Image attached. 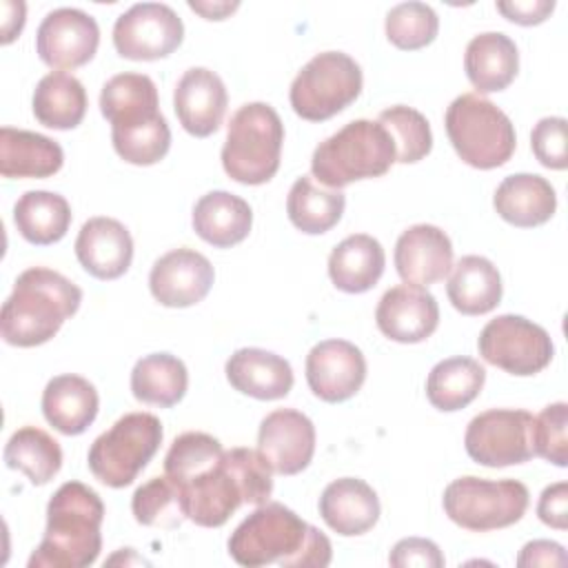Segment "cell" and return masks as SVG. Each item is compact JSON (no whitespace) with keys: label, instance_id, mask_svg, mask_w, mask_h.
Here are the masks:
<instances>
[{"label":"cell","instance_id":"cell-1","mask_svg":"<svg viewBox=\"0 0 568 568\" xmlns=\"http://www.w3.org/2000/svg\"><path fill=\"white\" fill-rule=\"evenodd\" d=\"M229 555L235 564L260 568H324L331 564V539L306 524L297 513L277 501L257 506L229 537Z\"/></svg>","mask_w":568,"mask_h":568},{"label":"cell","instance_id":"cell-2","mask_svg":"<svg viewBox=\"0 0 568 568\" xmlns=\"http://www.w3.org/2000/svg\"><path fill=\"white\" fill-rule=\"evenodd\" d=\"M175 486L186 519L204 528H220L242 504L262 506L268 501L273 468L260 450L237 446L224 450L215 466Z\"/></svg>","mask_w":568,"mask_h":568},{"label":"cell","instance_id":"cell-3","mask_svg":"<svg viewBox=\"0 0 568 568\" xmlns=\"http://www.w3.org/2000/svg\"><path fill=\"white\" fill-rule=\"evenodd\" d=\"M104 504L82 481H64L47 504V528L29 568H84L102 550Z\"/></svg>","mask_w":568,"mask_h":568},{"label":"cell","instance_id":"cell-4","mask_svg":"<svg viewBox=\"0 0 568 568\" xmlns=\"http://www.w3.org/2000/svg\"><path fill=\"white\" fill-rule=\"evenodd\" d=\"M82 302V291L47 266L22 271L2 304L0 331L11 346L31 348L49 342Z\"/></svg>","mask_w":568,"mask_h":568},{"label":"cell","instance_id":"cell-5","mask_svg":"<svg viewBox=\"0 0 568 568\" xmlns=\"http://www.w3.org/2000/svg\"><path fill=\"white\" fill-rule=\"evenodd\" d=\"M395 162V144L375 120H353L320 142L311 158V171L320 184L342 189L355 180L379 178Z\"/></svg>","mask_w":568,"mask_h":568},{"label":"cell","instance_id":"cell-6","mask_svg":"<svg viewBox=\"0 0 568 568\" xmlns=\"http://www.w3.org/2000/svg\"><path fill=\"white\" fill-rule=\"evenodd\" d=\"M284 144V124L266 102L242 104L229 122L222 146V166L240 184H264L277 169Z\"/></svg>","mask_w":568,"mask_h":568},{"label":"cell","instance_id":"cell-7","mask_svg":"<svg viewBox=\"0 0 568 568\" xmlns=\"http://www.w3.org/2000/svg\"><path fill=\"white\" fill-rule=\"evenodd\" d=\"M444 124L455 153L473 169H497L515 153L510 118L479 93L457 95L446 109Z\"/></svg>","mask_w":568,"mask_h":568},{"label":"cell","instance_id":"cell-8","mask_svg":"<svg viewBox=\"0 0 568 568\" xmlns=\"http://www.w3.org/2000/svg\"><path fill=\"white\" fill-rule=\"evenodd\" d=\"M164 430L151 413H126L89 448L87 464L98 481L124 488L135 481L162 444Z\"/></svg>","mask_w":568,"mask_h":568},{"label":"cell","instance_id":"cell-9","mask_svg":"<svg viewBox=\"0 0 568 568\" xmlns=\"http://www.w3.org/2000/svg\"><path fill=\"white\" fill-rule=\"evenodd\" d=\"M528 488L517 479H484L475 475L453 479L442 497L444 513L457 526L488 532L517 524L528 510Z\"/></svg>","mask_w":568,"mask_h":568},{"label":"cell","instance_id":"cell-10","mask_svg":"<svg viewBox=\"0 0 568 568\" xmlns=\"http://www.w3.org/2000/svg\"><path fill=\"white\" fill-rule=\"evenodd\" d=\"M362 69L344 51H324L313 55L291 82L288 100L293 111L308 122H324L362 91Z\"/></svg>","mask_w":568,"mask_h":568},{"label":"cell","instance_id":"cell-11","mask_svg":"<svg viewBox=\"0 0 568 568\" xmlns=\"http://www.w3.org/2000/svg\"><path fill=\"white\" fill-rule=\"evenodd\" d=\"M477 348L488 364L517 377L544 371L555 355L548 331L513 313L490 320L479 333Z\"/></svg>","mask_w":568,"mask_h":568},{"label":"cell","instance_id":"cell-12","mask_svg":"<svg viewBox=\"0 0 568 568\" xmlns=\"http://www.w3.org/2000/svg\"><path fill=\"white\" fill-rule=\"evenodd\" d=\"M532 415L521 408H490L468 422L464 446L473 462L488 468L524 464L532 453Z\"/></svg>","mask_w":568,"mask_h":568},{"label":"cell","instance_id":"cell-13","mask_svg":"<svg viewBox=\"0 0 568 568\" xmlns=\"http://www.w3.org/2000/svg\"><path fill=\"white\" fill-rule=\"evenodd\" d=\"M184 38L182 18L164 2H138L118 16L113 47L126 60H160Z\"/></svg>","mask_w":568,"mask_h":568},{"label":"cell","instance_id":"cell-14","mask_svg":"<svg viewBox=\"0 0 568 568\" xmlns=\"http://www.w3.org/2000/svg\"><path fill=\"white\" fill-rule=\"evenodd\" d=\"M100 44V27L82 9L60 7L49 11L36 33V51L51 69H78L87 64Z\"/></svg>","mask_w":568,"mask_h":568},{"label":"cell","instance_id":"cell-15","mask_svg":"<svg viewBox=\"0 0 568 568\" xmlns=\"http://www.w3.org/2000/svg\"><path fill=\"white\" fill-rule=\"evenodd\" d=\"M215 280V271L202 253L189 246L173 248L158 257L149 273V288L155 302L169 308H186L202 302Z\"/></svg>","mask_w":568,"mask_h":568},{"label":"cell","instance_id":"cell-16","mask_svg":"<svg viewBox=\"0 0 568 568\" xmlns=\"http://www.w3.org/2000/svg\"><path fill=\"white\" fill-rule=\"evenodd\" d=\"M366 379L364 353L346 339H324L306 355V382L328 404L351 399Z\"/></svg>","mask_w":568,"mask_h":568},{"label":"cell","instance_id":"cell-17","mask_svg":"<svg viewBox=\"0 0 568 568\" xmlns=\"http://www.w3.org/2000/svg\"><path fill=\"white\" fill-rule=\"evenodd\" d=\"M257 450L277 475L302 473L315 453V426L295 408L268 413L257 430Z\"/></svg>","mask_w":568,"mask_h":568},{"label":"cell","instance_id":"cell-18","mask_svg":"<svg viewBox=\"0 0 568 568\" xmlns=\"http://www.w3.org/2000/svg\"><path fill=\"white\" fill-rule=\"evenodd\" d=\"M375 322L382 335L399 344H417L428 339L439 324V306L435 295L424 286L399 284L388 288L375 308Z\"/></svg>","mask_w":568,"mask_h":568},{"label":"cell","instance_id":"cell-19","mask_svg":"<svg viewBox=\"0 0 568 568\" xmlns=\"http://www.w3.org/2000/svg\"><path fill=\"white\" fill-rule=\"evenodd\" d=\"M229 93L222 78L206 69L193 67L182 73L173 91V109L186 133L209 138L224 120Z\"/></svg>","mask_w":568,"mask_h":568},{"label":"cell","instance_id":"cell-20","mask_svg":"<svg viewBox=\"0 0 568 568\" xmlns=\"http://www.w3.org/2000/svg\"><path fill=\"white\" fill-rule=\"evenodd\" d=\"M395 268L404 284L442 282L453 268L450 237L435 224L408 226L395 244Z\"/></svg>","mask_w":568,"mask_h":568},{"label":"cell","instance_id":"cell-21","mask_svg":"<svg viewBox=\"0 0 568 568\" xmlns=\"http://www.w3.org/2000/svg\"><path fill=\"white\" fill-rule=\"evenodd\" d=\"M75 257L98 280H118L133 260V240L126 226L113 217H91L75 237Z\"/></svg>","mask_w":568,"mask_h":568},{"label":"cell","instance_id":"cell-22","mask_svg":"<svg viewBox=\"0 0 568 568\" xmlns=\"http://www.w3.org/2000/svg\"><path fill=\"white\" fill-rule=\"evenodd\" d=\"M317 508L326 526L342 537L364 535L377 524L382 510L377 493L359 477L331 481L322 490Z\"/></svg>","mask_w":568,"mask_h":568},{"label":"cell","instance_id":"cell-23","mask_svg":"<svg viewBox=\"0 0 568 568\" xmlns=\"http://www.w3.org/2000/svg\"><path fill=\"white\" fill-rule=\"evenodd\" d=\"M224 373L235 390L262 402L282 399L293 388L291 364L282 355L264 348H237L226 359Z\"/></svg>","mask_w":568,"mask_h":568},{"label":"cell","instance_id":"cell-24","mask_svg":"<svg viewBox=\"0 0 568 568\" xmlns=\"http://www.w3.org/2000/svg\"><path fill=\"white\" fill-rule=\"evenodd\" d=\"M493 206L501 220L519 229L546 224L557 209L552 184L537 173H515L499 182Z\"/></svg>","mask_w":568,"mask_h":568},{"label":"cell","instance_id":"cell-25","mask_svg":"<svg viewBox=\"0 0 568 568\" xmlns=\"http://www.w3.org/2000/svg\"><path fill=\"white\" fill-rule=\"evenodd\" d=\"M100 111L111 122V131L144 126L158 120L155 82L144 73H118L100 91Z\"/></svg>","mask_w":568,"mask_h":568},{"label":"cell","instance_id":"cell-26","mask_svg":"<svg viewBox=\"0 0 568 568\" xmlns=\"http://www.w3.org/2000/svg\"><path fill=\"white\" fill-rule=\"evenodd\" d=\"M98 408L100 397L95 386L73 373L49 379L42 390L44 419L62 435L84 433L93 424Z\"/></svg>","mask_w":568,"mask_h":568},{"label":"cell","instance_id":"cell-27","mask_svg":"<svg viewBox=\"0 0 568 568\" xmlns=\"http://www.w3.org/2000/svg\"><path fill=\"white\" fill-rule=\"evenodd\" d=\"M193 231L215 248H229L248 237L253 211L246 200L229 191L202 195L191 215Z\"/></svg>","mask_w":568,"mask_h":568},{"label":"cell","instance_id":"cell-28","mask_svg":"<svg viewBox=\"0 0 568 568\" xmlns=\"http://www.w3.org/2000/svg\"><path fill=\"white\" fill-rule=\"evenodd\" d=\"M464 69L477 93L504 91L519 71L517 44L501 31H486L466 44Z\"/></svg>","mask_w":568,"mask_h":568},{"label":"cell","instance_id":"cell-29","mask_svg":"<svg viewBox=\"0 0 568 568\" xmlns=\"http://www.w3.org/2000/svg\"><path fill=\"white\" fill-rule=\"evenodd\" d=\"M62 164L64 153L55 140L24 129H0L2 178H51Z\"/></svg>","mask_w":568,"mask_h":568},{"label":"cell","instance_id":"cell-30","mask_svg":"<svg viewBox=\"0 0 568 568\" xmlns=\"http://www.w3.org/2000/svg\"><path fill=\"white\" fill-rule=\"evenodd\" d=\"M386 266L382 244L366 233L344 237L328 255V277L344 293L371 291Z\"/></svg>","mask_w":568,"mask_h":568},{"label":"cell","instance_id":"cell-31","mask_svg":"<svg viewBox=\"0 0 568 568\" xmlns=\"http://www.w3.org/2000/svg\"><path fill=\"white\" fill-rule=\"evenodd\" d=\"M501 275L484 255H464L446 284L448 300L462 315L490 313L501 302Z\"/></svg>","mask_w":568,"mask_h":568},{"label":"cell","instance_id":"cell-32","mask_svg":"<svg viewBox=\"0 0 568 568\" xmlns=\"http://www.w3.org/2000/svg\"><path fill=\"white\" fill-rule=\"evenodd\" d=\"M13 224L31 244H55L71 226V206L60 193L27 191L13 206Z\"/></svg>","mask_w":568,"mask_h":568},{"label":"cell","instance_id":"cell-33","mask_svg":"<svg viewBox=\"0 0 568 568\" xmlns=\"http://www.w3.org/2000/svg\"><path fill=\"white\" fill-rule=\"evenodd\" d=\"M31 106L40 124L55 131L75 129L87 113V91L71 73L51 71L38 82Z\"/></svg>","mask_w":568,"mask_h":568},{"label":"cell","instance_id":"cell-34","mask_svg":"<svg viewBox=\"0 0 568 568\" xmlns=\"http://www.w3.org/2000/svg\"><path fill=\"white\" fill-rule=\"evenodd\" d=\"M186 386V366L171 353L144 355L131 371V393L142 404L171 408L184 397Z\"/></svg>","mask_w":568,"mask_h":568},{"label":"cell","instance_id":"cell-35","mask_svg":"<svg viewBox=\"0 0 568 568\" xmlns=\"http://www.w3.org/2000/svg\"><path fill=\"white\" fill-rule=\"evenodd\" d=\"M486 371L473 357H448L437 362L426 379L428 402L444 413L466 408L484 388Z\"/></svg>","mask_w":568,"mask_h":568},{"label":"cell","instance_id":"cell-36","mask_svg":"<svg viewBox=\"0 0 568 568\" xmlns=\"http://www.w3.org/2000/svg\"><path fill=\"white\" fill-rule=\"evenodd\" d=\"M344 206L346 197L339 189H322L308 175L297 178L286 197L291 224L306 235H322L331 231L342 220Z\"/></svg>","mask_w":568,"mask_h":568},{"label":"cell","instance_id":"cell-37","mask_svg":"<svg viewBox=\"0 0 568 568\" xmlns=\"http://www.w3.org/2000/svg\"><path fill=\"white\" fill-rule=\"evenodd\" d=\"M4 464L11 470H20L33 486L49 484L62 468L60 444L38 426L18 428L4 444Z\"/></svg>","mask_w":568,"mask_h":568},{"label":"cell","instance_id":"cell-38","mask_svg":"<svg viewBox=\"0 0 568 568\" xmlns=\"http://www.w3.org/2000/svg\"><path fill=\"white\" fill-rule=\"evenodd\" d=\"M377 122L388 131L395 144V162L413 164L424 160L433 149V133L428 120L413 106L395 104L384 109Z\"/></svg>","mask_w":568,"mask_h":568},{"label":"cell","instance_id":"cell-39","mask_svg":"<svg viewBox=\"0 0 568 568\" xmlns=\"http://www.w3.org/2000/svg\"><path fill=\"white\" fill-rule=\"evenodd\" d=\"M224 455L220 439L209 433L189 430L173 439L164 457V475L175 484H182L202 470L215 466Z\"/></svg>","mask_w":568,"mask_h":568},{"label":"cell","instance_id":"cell-40","mask_svg":"<svg viewBox=\"0 0 568 568\" xmlns=\"http://www.w3.org/2000/svg\"><path fill=\"white\" fill-rule=\"evenodd\" d=\"M131 510L138 524L151 528H178L186 517L180 504L178 486L166 477H151L146 484L135 488Z\"/></svg>","mask_w":568,"mask_h":568},{"label":"cell","instance_id":"cell-41","mask_svg":"<svg viewBox=\"0 0 568 568\" xmlns=\"http://www.w3.org/2000/svg\"><path fill=\"white\" fill-rule=\"evenodd\" d=\"M439 18L426 2H399L386 13V38L404 51H415L437 38Z\"/></svg>","mask_w":568,"mask_h":568},{"label":"cell","instance_id":"cell-42","mask_svg":"<svg viewBox=\"0 0 568 568\" xmlns=\"http://www.w3.org/2000/svg\"><path fill=\"white\" fill-rule=\"evenodd\" d=\"M111 140H113L115 153L124 162L135 166H151L169 153L171 129L166 124V118L160 115L158 120L144 126L111 131Z\"/></svg>","mask_w":568,"mask_h":568},{"label":"cell","instance_id":"cell-43","mask_svg":"<svg viewBox=\"0 0 568 568\" xmlns=\"http://www.w3.org/2000/svg\"><path fill=\"white\" fill-rule=\"evenodd\" d=\"M566 428H568V404L566 402L548 404L537 417H532V426H530L532 453L559 468L568 466Z\"/></svg>","mask_w":568,"mask_h":568},{"label":"cell","instance_id":"cell-44","mask_svg":"<svg viewBox=\"0 0 568 568\" xmlns=\"http://www.w3.org/2000/svg\"><path fill=\"white\" fill-rule=\"evenodd\" d=\"M566 129L568 122L566 118L552 115V118H541L532 133H530V149L539 164L546 169L564 171L568 166V149H566Z\"/></svg>","mask_w":568,"mask_h":568},{"label":"cell","instance_id":"cell-45","mask_svg":"<svg viewBox=\"0 0 568 568\" xmlns=\"http://www.w3.org/2000/svg\"><path fill=\"white\" fill-rule=\"evenodd\" d=\"M388 564L395 568H410V566L442 568L446 559L435 541L424 537H406L393 546L388 555Z\"/></svg>","mask_w":568,"mask_h":568},{"label":"cell","instance_id":"cell-46","mask_svg":"<svg viewBox=\"0 0 568 568\" xmlns=\"http://www.w3.org/2000/svg\"><path fill=\"white\" fill-rule=\"evenodd\" d=\"M537 517L557 530L568 528V484L557 481L544 488L539 504H537Z\"/></svg>","mask_w":568,"mask_h":568},{"label":"cell","instance_id":"cell-47","mask_svg":"<svg viewBox=\"0 0 568 568\" xmlns=\"http://www.w3.org/2000/svg\"><path fill=\"white\" fill-rule=\"evenodd\" d=\"M497 11L521 27H532L544 22L555 11V0H510L497 2Z\"/></svg>","mask_w":568,"mask_h":568},{"label":"cell","instance_id":"cell-48","mask_svg":"<svg viewBox=\"0 0 568 568\" xmlns=\"http://www.w3.org/2000/svg\"><path fill=\"white\" fill-rule=\"evenodd\" d=\"M568 557L561 544L550 541V539H535L528 541L519 557H517V566L526 568V566H566Z\"/></svg>","mask_w":568,"mask_h":568},{"label":"cell","instance_id":"cell-49","mask_svg":"<svg viewBox=\"0 0 568 568\" xmlns=\"http://www.w3.org/2000/svg\"><path fill=\"white\" fill-rule=\"evenodd\" d=\"M189 7L206 20H224L229 13H233L240 7V2H195V0H189Z\"/></svg>","mask_w":568,"mask_h":568}]
</instances>
